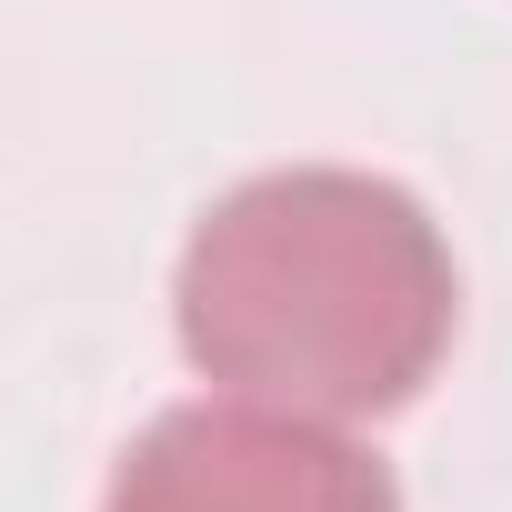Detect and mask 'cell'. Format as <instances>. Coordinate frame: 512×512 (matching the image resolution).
Returning <instances> with one entry per match:
<instances>
[{"mask_svg":"<svg viewBox=\"0 0 512 512\" xmlns=\"http://www.w3.org/2000/svg\"><path fill=\"white\" fill-rule=\"evenodd\" d=\"M101 512H402V492L362 442H342V422L231 392L161 412L121 452Z\"/></svg>","mask_w":512,"mask_h":512,"instance_id":"7a4b0ae2","label":"cell"},{"mask_svg":"<svg viewBox=\"0 0 512 512\" xmlns=\"http://www.w3.org/2000/svg\"><path fill=\"white\" fill-rule=\"evenodd\" d=\"M181 352L241 402L382 422L452 352V251L402 181L372 171H262L201 211L181 251Z\"/></svg>","mask_w":512,"mask_h":512,"instance_id":"6da1fadb","label":"cell"}]
</instances>
